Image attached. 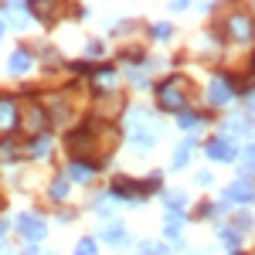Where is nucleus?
Listing matches in <instances>:
<instances>
[{"label": "nucleus", "mask_w": 255, "mask_h": 255, "mask_svg": "<svg viewBox=\"0 0 255 255\" xmlns=\"http://www.w3.org/2000/svg\"><path fill=\"white\" fill-rule=\"evenodd\" d=\"M180 79H167L163 85H157V102L160 109H167V113H177V109H184V96H180Z\"/></svg>", "instance_id": "f257e3e1"}, {"label": "nucleus", "mask_w": 255, "mask_h": 255, "mask_svg": "<svg viewBox=\"0 0 255 255\" xmlns=\"http://www.w3.org/2000/svg\"><path fill=\"white\" fill-rule=\"evenodd\" d=\"M17 232L24 238H31V242H38V238H44V221H41L38 215H20L17 218Z\"/></svg>", "instance_id": "f03ea898"}, {"label": "nucleus", "mask_w": 255, "mask_h": 255, "mask_svg": "<svg viewBox=\"0 0 255 255\" xmlns=\"http://www.w3.org/2000/svg\"><path fill=\"white\" fill-rule=\"evenodd\" d=\"M232 96H235V85H232V82L215 79L211 85H208V102H211V106H225Z\"/></svg>", "instance_id": "7ed1b4c3"}, {"label": "nucleus", "mask_w": 255, "mask_h": 255, "mask_svg": "<svg viewBox=\"0 0 255 255\" xmlns=\"http://www.w3.org/2000/svg\"><path fill=\"white\" fill-rule=\"evenodd\" d=\"M208 157L211 160H235L238 157V150L235 146H232V139H211V143H208Z\"/></svg>", "instance_id": "20e7f679"}, {"label": "nucleus", "mask_w": 255, "mask_h": 255, "mask_svg": "<svg viewBox=\"0 0 255 255\" xmlns=\"http://www.w3.org/2000/svg\"><path fill=\"white\" fill-rule=\"evenodd\" d=\"M228 31H232V38L249 41V38H252V20L245 17V14H235V17L228 20Z\"/></svg>", "instance_id": "39448f33"}, {"label": "nucleus", "mask_w": 255, "mask_h": 255, "mask_svg": "<svg viewBox=\"0 0 255 255\" xmlns=\"http://www.w3.org/2000/svg\"><path fill=\"white\" fill-rule=\"evenodd\" d=\"M92 174H96V163H89V160H72L68 163V177L72 180H89Z\"/></svg>", "instance_id": "423d86ee"}, {"label": "nucleus", "mask_w": 255, "mask_h": 255, "mask_svg": "<svg viewBox=\"0 0 255 255\" xmlns=\"http://www.w3.org/2000/svg\"><path fill=\"white\" fill-rule=\"evenodd\" d=\"M252 197V187H249V180H235L232 187H228V201H249Z\"/></svg>", "instance_id": "0eeeda50"}, {"label": "nucleus", "mask_w": 255, "mask_h": 255, "mask_svg": "<svg viewBox=\"0 0 255 255\" xmlns=\"http://www.w3.org/2000/svg\"><path fill=\"white\" fill-rule=\"evenodd\" d=\"M27 68H31V55L17 48V51L10 55V72H14V75H20V72H27Z\"/></svg>", "instance_id": "6e6552de"}, {"label": "nucleus", "mask_w": 255, "mask_h": 255, "mask_svg": "<svg viewBox=\"0 0 255 255\" xmlns=\"http://www.w3.org/2000/svg\"><path fill=\"white\" fill-rule=\"evenodd\" d=\"M99 235H102V242H109V245H119V242H126V232H123V225H109V228H102V232H99Z\"/></svg>", "instance_id": "1a4fd4ad"}, {"label": "nucleus", "mask_w": 255, "mask_h": 255, "mask_svg": "<svg viewBox=\"0 0 255 255\" xmlns=\"http://www.w3.org/2000/svg\"><path fill=\"white\" fill-rule=\"evenodd\" d=\"M17 123V116H14V106L7 102V99H0V129H10Z\"/></svg>", "instance_id": "9d476101"}, {"label": "nucleus", "mask_w": 255, "mask_h": 255, "mask_svg": "<svg viewBox=\"0 0 255 255\" xmlns=\"http://www.w3.org/2000/svg\"><path fill=\"white\" fill-rule=\"evenodd\" d=\"M153 139H157V129H133V143H136L139 150H146Z\"/></svg>", "instance_id": "9b49d317"}, {"label": "nucleus", "mask_w": 255, "mask_h": 255, "mask_svg": "<svg viewBox=\"0 0 255 255\" xmlns=\"http://www.w3.org/2000/svg\"><path fill=\"white\" fill-rule=\"evenodd\" d=\"M163 201H167L170 215H174V211H180V208H187V194H180V191H170V194H163Z\"/></svg>", "instance_id": "f8f14e48"}, {"label": "nucleus", "mask_w": 255, "mask_h": 255, "mask_svg": "<svg viewBox=\"0 0 255 255\" xmlns=\"http://www.w3.org/2000/svg\"><path fill=\"white\" fill-rule=\"evenodd\" d=\"M191 150H194V143H191V139H187V143H180V146H177V153H174V167H184V163L191 160Z\"/></svg>", "instance_id": "ddd939ff"}, {"label": "nucleus", "mask_w": 255, "mask_h": 255, "mask_svg": "<svg viewBox=\"0 0 255 255\" xmlns=\"http://www.w3.org/2000/svg\"><path fill=\"white\" fill-rule=\"evenodd\" d=\"M249 119H238V116H232L228 119V133H238V136H249Z\"/></svg>", "instance_id": "4468645a"}, {"label": "nucleus", "mask_w": 255, "mask_h": 255, "mask_svg": "<svg viewBox=\"0 0 255 255\" xmlns=\"http://www.w3.org/2000/svg\"><path fill=\"white\" fill-rule=\"evenodd\" d=\"M48 150H51V143H48V136H34V143H31V153H34V157H44Z\"/></svg>", "instance_id": "2eb2a0df"}, {"label": "nucleus", "mask_w": 255, "mask_h": 255, "mask_svg": "<svg viewBox=\"0 0 255 255\" xmlns=\"http://www.w3.org/2000/svg\"><path fill=\"white\" fill-rule=\"evenodd\" d=\"M221 242L228 245V252H238V232H228V228H221Z\"/></svg>", "instance_id": "dca6fc26"}, {"label": "nucleus", "mask_w": 255, "mask_h": 255, "mask_svg": "<svg viewBox=\"0 0 255 255\" xmlns=\"http://www.w3.org/2000/svg\"><path fill=\"white\" fill-rule=\"evenodd\" d=\"M113 82H116V75H113L109 68H106V72H99V75H96V85H99V89H113Z\"/></svg>", "instance_id": "f3484780"}, {"label": "nucleus", "mask_w": 255, "mask_h": 255, "mask_svg": "<svg viewBox=\"0 0 255 255\" xmlns=\"http://www.w3.org/2000/svg\"><path fill=\"white\" fill-rule=\"evenodd\" d=\"M139 255H163V245H157V242H143V245H139Z\"/></svg>", "instance_id": "a211bd4d"}, {"label": "nucleus", "mask_w": 255, "mask_h": 255, "mask_svg": "<svg viewBox=\"0 0 255 255\" xmlns=\"http://www.w3.org/2000/svg\"><path fill=\"white\" fill-rule=\"evenodd\" d=\"M75 255H96V242H92V238H82L79 249H75Z\"/></svg>", "instance_id": "6ab92c4d"}, {"label": "nucleus", "mask_w": 255, "mask_h": 255, "mask_svg": "<svg viewBox=\"0 0 255 255\" xmlns=\"http://www.w3.org/2000/svg\"><path fill=\"white\" fill-rule=\"evenodd\" d=\"M197 123H201V119H197V116H184V113L177 116V126H180V129H194Z\"/></svg>", "instance_id": "aec40b11"}, {"label": "nucleus", "mask_w": 255, "mask_h": 255, "mask_svg": "<svg viewBox=\"0 0 255 255\" xmlns=\"http://www.w3.org/2000/svg\"><path fill=\"white\" fill-rule=\"evenodd\" d=\"M41 123H44V113H41V109H31V116H27V129H38Z\"/></svg>", "instance_id": "412c9836"}, {"label": "nucleus", "mask_w": 255, "mask_h": 255, "mask_svg": "<svg viewBox=\"0 0 255 255\" xmlns=\"http://www.w3.org/2000/svg\"><path fill=\"white\" fill-rule=\"evenodd\" d=\"M65 194H68V184H65V180H55V187H51V197H55V201H61Z\"/></svg>", "instance_id": "4be33fe9"}, {"label": "nucleus", "mask_w": 255, "mask_h": 255, "mask_svg": "<svg viewBox=\"0 0 255 255\" xmlns=\"http://www.w3.org/2000/svg\"><path fill=\"white\" fill-rule=\"evenodd\" d=\"M177 232H180V218L167 215V235H177Z\"/></svg>", "instance_id": "5701e85b"}, {"label": "nucleus", "mask_w": 255, "mask_h": 255, "mask_svg": "<svg viewBox=\"0 0 255 255\" xmlns=\"http://www.w3.org/2000/svg\"><path fill=\"white\" fill-rule=\"evenodd\" d=\"M245 170H249V174L255 170V146H249V150H245Z\"/></svg>", "instance_id": "b1692460"}, {"label": "nucleus", "mask_w": 255, "mask_h": 255, "mask_svg": "<svg viewBox=\"0 0 255 255\" xmlns=\"http://www.w3.org/2000/svg\"><path fill=\"white\" fill-rule=\"evenodd\" d=\"M153 38H170V24H157L153 27Z\"/></svg>", "instance_id": "393cba45"}, {"label": "nucleus", "mask_w": 255, "mask_h": 255, "mask_svg": "<svg viewBox=\"0 0 255 255\" xmlns=\"http://www.w3.org/2000/svg\"><path fill=\"white\" fill-rule=\"evenodd\" d=\"M249 109H252V116H255V92L249 96Z\"/></svg>", "instance_id": "a878e982"}, {"label": "nucleus", "mask_w": 255, "mask_h": 255, "mask_svg": "<svg viewBox=\"0 0 255 255\" xmlns=\"http://www.w3.org/2000/svg\"><path fill=\"white\" fill-rule=\"evenodd\" d=\"M0 34H3V20H0Z\"/></svg>", "instance_id": "bb28decb"}]
</instances>
